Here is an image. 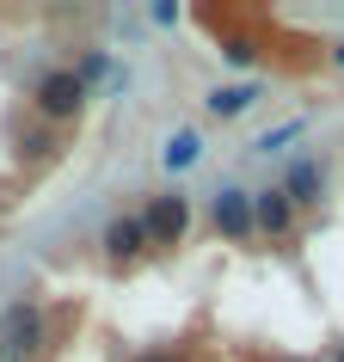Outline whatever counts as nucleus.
<instances>
[{
  "instance_id": "f03ea898",
  "label": "nucleus",
  "mask_w": 344,
  "mask_h": 362,
  "mask_svg": "<svg viewBox=\"0 0 344 362\" xmlns=\"http://www.w3.org/2000/svg\"><path fill=\"white\" fill-rule=\"evenodd\" d=\"M31 105H38V117L43 123H68V117H80L86 111V86H80L68 68H50V74L31 86Z\"/></svg>"
},
{
  "instance_id": "20e7f679",
  "label": "nucleus",
  "mask_w": 344,
  "mask_h": 362,
  "mask_svg": "<svg viewBox=\"0 0 344 362\" xmlns=\"http://www.w3.org/2000/svg\"><path fill=\"white\" fill-rule=\"evenodd\" d=\"M252 228L270 233V240H283V233L295 228V203H289L283 191H258L252 197Z\"/></svg>"
},
{
  "instance_id": "423d86ee",
  "label": "nucleus",
  "mask_w": 344,
  "mask_h": 362,
  "mask_svg": "<svg viewBox=\"0 0 344 362\" xmlns=\"http://www.w3.org/2000/svg\"><path fill=\"white\" fill-rule=\"evenodd\" d=\"M283 197H289V203H320V197H326L320 160H295V166H289V178H283Z\"/></svg>"
},
{
  "instance_id": "ddd939ff",
  "label": "nucleus",
  "mask_w": 344,
  "mask_h": 362,
  "mask_svg": "<svg viewBox=\"0 0 344 362\" xmlns=\"http://www.w3.org/2000/svg\"><path fill=\"white\" fill-rule=\"evenodd\" d=\"M332 62H338V68H344V43H338V49H332Z\"/></svg>"
},
{
  "instance_id": "39448f33",
  "label": "nucleus",
  "mask_w": 344,
  "mask_h": 362,
  "mask_svg": "<svg viewBox=\"0 0 344 362\" xmlns=\"http://www.w3.org/2000/svg\"><path fill=\"white\" fill-rule=\"evenodd\" d=\"M142 252H148L142 221H135V215H117L111 228H105V258H111V264H130V258H142Z\"/></svg>"
},
{
  "instance_id": "f257e3e1",
  "label": "nucleus",
  "mask_w": 344,
  "mask_h": 362,
  "mask_svg": "<svg viewBox=\"0 0 344 362\" xmlns=\"http://www.w3.org/2000/svg\"><path fill=\"white\" fill-rule=\"evenodd\" d=\"M135 221H142L148 246H178L191 233V203L178 191H160V197H148V209H135Z\"/></svg>"
},
{
  "instance_id": "9b49d317",
  "label": "nucleus",
  "mask_w": 344,
  "mask_h": 362,
  "mask_svg": "<svg viewBox=\"0 0 344 362\" xmlns=\"http://www.w3.org/2000/svg\"><path fill=\"white\" fill-rule=\"evenodd\" d=\"M222 56H228L234 68H246V62H258V43H252V37H228V43H222Z\"/></svg>"
},
{
  "instance_id": "6e6552de",
  "label": "nucleus",
  "mask_w": 344,
  "mask_h": 362,
  "mask_svg": "<svg viewBox=\"0 0 344 362\" xmlns=\"http://www.w3.org/2000/svg\"><path fill=\"white\" fill-rule=\"evenodd\" d=\"M160 160H166V172L197 166V160H203V135H197V129H178V135L166 141V153H160Z\"/></svg>"
},
{
  "instance_id": "4468645a",
  "label": "nucleus",
  "mask_w": 344,
  "mask_h": 362,
  "mask_svg": "<svg viewBox=\"0 0 344 362\" xmlns=\"http://www.w3.org/2000/svg\"><path fill=\"white\" fill-rule=\"evenodd\" d=\"M338 362H344V344H338Z\"/></svg>"
},
{
  "instance_id": "9d476101",
  "label": "nucleus",
  "mask_w": 344,
  "mask_h": 362,
  "mask_svg": "<svg viewBox=\"0 0 344 362\" xmlns=\"http://www.w3.org/2000/svg\"><path fill=\"white\" fill-rule=\"evenodd\" d=\"M302 135V117H289V123H277V129H265L258 141H252V153H277V148H289Z\"/></svg>"
},
{
  "instance_id": "1a4fd4ad",
  "label": "nucleus",
  "mask_w": 344,
  "mask_h": 362,
  "mask_svg": "<svg viewBox=\"0 0 344 362\" xmlns=\"http://www.w3.org/2000/svg\"><path fill=\"white\" fill-rule=\"evenodd\" d=\"M68 74H74L80 86H93V80H105V74H111V56H105V49H86V56H80L74 68H68Z\"/></svg>"
},
{
  "instance_id": "0eeeda50",
  "label": "nucleus",
  "mask_w": 344,
  "mask_h": 362,
  "mask_svg": "<svg viewBox=\"0 0 344 362\" xmlns=\"http://www.w3.org/2000/svg\"><path fill=\"white\" fill-rule=\"evenodd\" d=\"M252 105H258V86H252V80H234V86H215L210 93L215 117H240V111H252Z\"/></svg>"
},
{
  "instance_id": "2eb2a0df",
  "label": "nucleus",
  "mask_w": 344,
  "mask_h": 362,
  "mask_svg": "<svg viewBox=\"0 0 344 362\" xmlns=\"http://www.w3.org/2000/svg\"><path fill=\"white\" fill-rule=\"evenodd\" d=\"M0 356H6V350H0Z\"/></svg>"
},
{
  "instance_id": "f8f14e48",
  "label": "nucleus",
  "mask_w": 344,
  "mask_h": 362,
  "mask_svg": "<svg viewBox=\"0 0 344 362\" xmlns=\"http://www.w3.org/2000/svg\"><path fill=\"white\" fill-rule=\"evenodd\" d=\"M135 362H191L185 350H148V356H135Z\"/></svg>"
},
{
  "instance_id": "7ed1b4c3",
  "label": "nucleus",
  "mask_w": 344,
  "mask_h": 362,
  "mask_svg": "<svg viewBox=\"0 0 344 362\" xmlns=\"http://www.w3.org/2000/svg\"><path fill=\"white\" fill-rule=\"evenodd\" d=\"M210 221H215V233H222V240H234V246H246L252 233H258V228H252V197L234 191V185H228V191H215Z\"/></svg>"
}]
</instances>
